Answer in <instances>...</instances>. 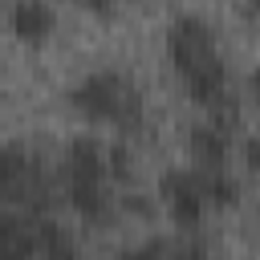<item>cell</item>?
Returning a JSON list of instances; mask_svg holds the SVG:
<instances>
[{"label":"cell","mask_w":260,"mask_h":260,"mask_svg":"<svg viewBox=\"0 0 260 260\" xmlns=\"http://www.w3.org/2000/svg\"><path fill=\"white\" fill-rule=\"evenodd\" d=\"M167 53H171V65L183 77L187 93L203 110H211V118L228 130V122H236V102L228 93V65L219 57L211 28L199 16H179L167 32Z\"/></svg>","instance_id":"cell-1"},{"label":"cell","mask_w":260,"mask_h":260,"mask_svg":"<svg viewBox=\"0 0 260 260\" xmlns=\"http://www.w3.org/2000/svg\"><path fill=\"white\" fill-rule=\"evenodd\" d=\"M61 179H65V195L73 203V211L93 223V228H110L118 219V199H114V175H110V146H102L98 138H73L65 158H61Z\"/></svg>","instance_id":"cell-2"},{"label":"cell","mask_w":260,"mask_h":260,"mask_svg":"<svg viewBox=\"0 0 260 260\" xmlns=\"http://www.w3.org/2000/svg\"><path fill=\"white\" fill-rule=\"evenodd\" d=\"M0 203L24 215H45L53 207V179L24 142H0Z\"/></svg>","instance_id":"cell-3"},{"label":"cell","mask_w":260,"mask_h":260,"mask_svg":"<svg viewBox=\"0 0 260 260\" xmlns=\"http://www.w3.org/2000/svg\"><path fill=\"white\" fill-rule=\"evenodd\" d=\"M73 110L89 122H110V126H138L142 122V98L122 73H89L73 93Z\"/></svg>","instance_id":"cell-4"},{"label":"cell","mask_w":260,"mask_h":260,"mask_svg":"<svg viewBox=\"0 0 260 260\" xmlns=\"http://www.w3.org/2000/svg\"><path fill=\"white\" fill-rule=\"evenodd\" d=\"M158 195H162L167 215L179 228H195L203 219V211H207V199L199 191V175L195 171H167L158 179Z\"/></svg>","instance_id":"cell-5"},{"label":"cell","mask_w":260,"mask_h":260,"mask_svg":"<svg viewBox=\"0 0 260 260\" xmlns=\"http://www.w3.org/2000/svg\"><path fill=\"white\" fill-rule=\"evenodd\" d=\"M0 260H37L32 215H20L16 207H0Z\"/></svg>","instance_id":"cell-6"},{"label":"cell","mask_w":260,"mask_h":260,"mask_svg":"<svg viewBox=\"0 0 260 260\" xmlns=\"http://www.w3.org/2000/svg\"><path fill=\"white\" fill-rule=\"evenodd\" d=\"M8 20H12V32H16L24 45H41V41L57 28V12H53L45 0H16Z\"/></svg>","instance_id":"cell-7"},{"label":"cell","mask_w":260,"mask_h":260,"mask_svg":"<svg viewBox=\"0 0 260 260\" xmlns=\"http://www.w3.org/2000/svg\"><path fill=\"white\" fill-rule=\"evenodd\" d=\"M187 150L199 167H223L228 162V130L219 122H203V126H191L187 134Z\"/></svg>","instance_id":"cell-8"},{"label":"cell","mask_w":260,"mask_h":260,"mask_svg":"<svg viewBox=\"0 0 260 260\" xmlns=\"http://www.w3.org/2000/svg\"><path fill=\"white\" fill-rule=\"evenodd\" d=\"M37 228V260H77V240L49 215H32Z\"/></svg>","instance_id":"cell-9"},{"label":"cell","mask_w":260,"mask_h":260,"mask_svg":"<svg viewBox=\"0 0 260 260\" xmlns=\"http://www.w3.org/2000/svg\"><path fill=\"white\" fill-rule=\"evenodd\" d=\"M199 191L207 199V207H232L240 199V183L228 175V167H199Z\"/></svg>","instance_id":"cell-10"},{"label":"cell","mask_w":260,"mask_h":260,"mask_svg":"<svg viewBox=\"0 0 260 260\" xmlns=\"http://www.w3.org/2000/svg\"><path fill=\"white\" fill-rule=\"evenodd\" d=\"M118 260H171V240H150V244L126 248Z\"/></svg>","instance_id":"cell-11"},{"label":"cell","mask_w":260,"mask_h":260,"mask_svg":"<svg viewBox=\"0 0 260 260\" xmlns=\"http://www.w3.org/2000/svg\"><path fill=\"white\" fill-rule=\"evenodd\" d=\"M110 175H114V183H126L134 175V158L126 146H110Z\"/></svg>","instance_id":"cell-12"},{"label":"cell","mask_w":260,"mask_h":260,"mask_svg":"<svg viewBox=\"0 0 260 260\" xmlns=\"http://www.w3.org/2000/svg\"><path fill=\"white\" fill-rule=\"evenodd\" d=\"M171 260H211L199 240H171Z\"/></svg>","instance_id":"cell-13"},{"label":"cell","mask_w":260,"mask_h":260,"mask_svg":"<svg viewBox=\"0 0 260 260\" xmlns=\"http://www.w3.org/2000/svg\"><path fill=\"white\" fill-rule=\"evenodd\" d=\"M244 158H248L252 171H260V138H248L244 142Z\"/></svg>","instance_id":"cell-14"},{"label":"cell","mask_w":260,"mask_h":260,"mask_svg":"<svg viewBox=\"0 0 260 260\" xmlns=\"http://www.w3.org/2000/svg\"><path fill=\"white\" fill-rule=\"evenodd\" d=\"M81 8H89V12H110L114 8V0H77Z\"/></svg>","instance_id":"cell-15"},{"label":"cell","mask_w":260,"mask_h":260,"mask_svg":"<svg viewBox=\"0 0 260 260\" xmlns=\"http://www.w3.org/2000/svg\"><path fill=\"white\" fill-rule=\"evenodd\" d=\"M252 93H256V102H260V69L252 73Z\"/></svg>","instance_id":"cell-16"},{"label":"cell","mask_w":260,"mask_h":260,"mask_svg":"<svg viewBox=\"0 0 260 260\" xmlns=\"http://www.w3.org/2000/svg\"><path fill=\"white\" fill-rule=\"evenodd\" d=\"M256 4H260V0H256Z\"/></svg>","instance_id":"cell-17"}]
</instances>
